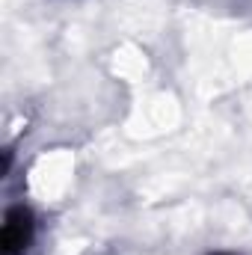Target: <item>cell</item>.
<instances>
[{
  "mask_svg": "<svg viewBox=\"0 0 252 255\" xmlns=\"http://www.w3.org/2000/svg\"><path fill=\"white\" fill-rule=\"evenodd\" d=\"M36 235V220L33 211L24 205H15L6 211L3 220V255H27Z\"/></svg>",
  "mask_w": 252,
  "mask_h": 255,
  "instance_id": "cell-1",
  "label": "cell"
}]
</instances>
